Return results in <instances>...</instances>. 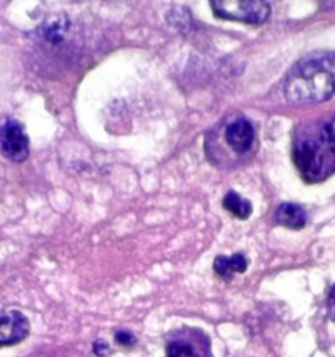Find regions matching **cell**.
Instances as JSON below:
<instances>
[{
    "label": "cell",
    "mask_w": 335,
    "mask_h": 357,
    "mask_svg": "<svg viewBox=\"0 0 335 357\" xmlns=\"http://www.w3.org/2000/svg\"><path fill=\"white\" fill-rule=\"evenodd\" d=\"M276 222L279 225L286 227L292 230H300L306 227L307 215L299 204H292V202H285L276 209Z\"/></svg>",
    "instance_id": "ba28073f"
},
{
    "label": "cell",
    "mask_w": 335,
    "mask_h": 357,
    "mask_svg": "<svg viewBox=\"0 0 335 357\" xmlns=\"http://www.w3.org/2000/svg\"><path fill=\"white\" fill-rule=\"evenodd\" d=\"M223 209L230 213L232 216L239 220H246L251 215V204L244 197H241L236 192H227V195L222 201Z\"/></svg>",
    "instance_id": "8fae6325"
},
{
    "label": "cell",
    "mask_w": 335,
    "mask_h": 357,
    "mask_svg": "<svg viewBox=\"0 0 335 357\" xmlns=\"http://www.w3.org/2000/svg\"><path fill=\"white\" fill-rule=\"evenodd\" d=\"M327 307H328V316H330V319L335 323V286L330 289V295H328Z\"/></svg>",
    "instance_id": "5bb4252c"
},
{
    "label": "cell",
    "mask_w": 335,
    "mask_h": 357,
    "mask_svg": "<svg viewBox=\"0 0 335 357\" xmlns=\"http://www.w3.org/2000/svg\"><path fill=\"white\" fill-rule=\"evenodd\" d=\"M115 342L122 347H133L136 344V338L129 331H119V333H115Z\"/></svg>",
    "instance_id": "4fadbf2b"
},
{
    "label": "cell",
    "mask_w": 335,
    "mask_h": 357,
    "mask_svg": "<svg viewBox=\"0 0 335 357\" xmlns=\"http://www.w3.org/2000/svg\"><path fill=\"white\" fill-rule=\"evenodd\" d=\"M30 333V323L27 317L17 310H6L0 317V345L9 347V345L20 344Z\"/></svg>",
    "instance_id": "8992f818"
},
{
    "label": "cell",
    "mask_w": 335,
    "mask_h": 357,
    "mask_svg": "<svg viewBox=\"0 0 335 357\" xmlns=\"http://www.w3.org/2000/svg\"><path fill=\"white\" fill-rule=\"evenodd\" d=\"M335 94V52H314L292 66L285 96L293 105H314Z\"/></svg>",
    "instance_id": "6da1fadb"
},
{
    "label": "cell",
    "mask_w": 335,
    "mask_h": 357,
    "mask_svg": "<svg viewBox=\"0 0 335 357\" xmlns=\"http://www.w3.org/2000/svg\"><path fill=\"white\" fill-rule=\"evenodd\" d=\"M318 135L321 136L325 145H327L328 150L335 155V117H330L325 122H321L320 129H318Z\"/></svg>",
    "instance_id": "7c38bea8"
},
{
    "label": "cell",
    "mask_w": 335,
    "mask_h": 357,
    "mask_svg": "<svg viewBox=\"0 0 335 357\" xmlns=\"http://www.w3.org/2000/svg\"><path fill=\"white\" fill-rule=\"evenodd\" d=\"M223 138L234 153H248L255 143V128L248 119L239 117L225 126Z\"/></svg>",
    "instance_id": "52a82bcc"
},
{
    "label": "cell",
    "mask_w": 335,
    "mask_h": 357,
    "mask_svg": "<svg viewBox=\"0 0 335 357\" xmlns=\"http://www.w3.org/2000/svg\"><path fill=\"white\" fill-rule=\"evenodd\" d=\"M293 162L302 178L311 183L323 181L335 173V155L328 150L321 136L297 139L293 149Z\"/></svg>",
    "instance_id": "7a4b0ae2"
},
{
    "label": "cell",
    "mask_w": 335,
    "mask_h": 357,
    "mask_svg": "<svg viewBox=\"0 0 335 357\" xmlns=\"http://www.w3.org/2000/svg\"><path fill=\"white\" fill-rule=\"evenodd\" d=\"M166 357H211L208 337L192 328L174 331L168 338Z\"/></svg>",
    "instance_id": "277c9868"
},
{
    "label": "cell",
    "mask_w": 335,
    "mask_h": 357,
    "mask_svg": "<svg viewBox=\"0 0 335 357\" xmlns=\"http://www.w3.org/2000/svg\"><path fill=\"white\" fill-rule=\"evenodd\" d=\"M68 28H70V20L66 17V14L59 13V14H54L52 17H49V20L40 26L38 33H40V37L44 38L45 42L56 45L65 38Z\"/></svg>",
    "instance_id": "9c48e42d"
},
{
    "label": "cell",
    "mask_w": 335,
    "mask_h": 357,
    "mask_svg": "<svg viewBox=\"0 0 335 357\" xmlns=\"http://www.w3.org/2000/svg\"><path fill=\"white\" fill-rule=\"evenodd\" d=\"M2 153L13 162H23L30 155L28 136L23 126L14 119H6L2 126Z\"/></svg>",
    "instance_id": "5b68a950"
},
{
    "label": "cell",
    "mask_w": 335,
    "mask_h": 357,
    "mask_svg": "<svg viewBox=\"0 0 335 357\" xmlns=\"http://www.w3.org/2000/svg\"><path fill=\"white\" fill-rule=\"evenodd\" d=\"M209 7L216 17L248 24L265 23L271 14V6L260 0H213Z\"/></svg>",
    "instance_id": "3957f363"
},
{
    "label": "cell",
    "mask_w": 335,
    "mask_h": 357,
    "mask_svg": "<svg viewBox=\"0 0 335 357\" xmlns=\"http://www.w3.org/2000/svg\"><path fill=\"white\" fill-rule=\"evenodd\" d=\"M248 267V261L243 255H232V257H216L213 261V268L220 278L229 279L232 274H243Z\"/></svg>",
    "instance_id": "30bf717a"
}]
</instances>
